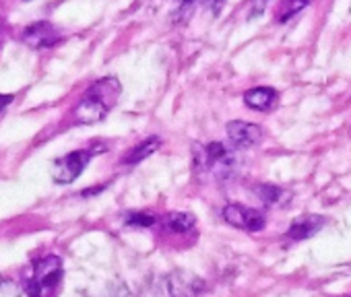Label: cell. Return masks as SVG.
I'll return each mask as SVG.
<instances>
[{
	"label": "cell",
	"instance_id": "1",
	"mask_svg": "<svg viewBox=\"0 0 351 297\" xmlns=\"http://www.w3.org/2000/svg\"><path fill=\"white\" fill-rule=\"evenodd\" d=\"M122 93L120 81L114 77L99 79L93 83L87 93L81 97V101L75 107V122L77 124H95L106 118V114L116 105L118 97Z\"/></svg>",
	"mask_w": 351,
	"mask_h": 297
},
{
	"label": "cell",
	"instance_id": "2",
	"mask_svg": "<svg viewBox=\"0 0 351 297\" xmlns=\"http://www.w3.org/2000/svg\"><path fill=\"white\" fill-rule=\"evenodd\" d=\"M64 266L62 258L58 256H44L34 262L32 274L25 281L27 297H56L58 289L62 287Z\"/></svg>",
	"mask_w": 351,
	"mask_h": 297
},
{
	"label": "cell",
	"instance_id": "3",
	"mask_svg": "<svg viewBox=\"0 0 351 297\" xmlns=\"http://www.w3.org/2000/svg\"><path fill=\"white\" fill-rule=\"evenodd\" d=\"M195 155H197V166L209 170L217 180H230L238 172V157L221 142H211L201 148L197 146Z\"/></svg>",
	"mask_w": 351,
	"mask_h": 297
},
{
	"label": "cell",
	"instance_id": "4",
	"mask_svg": "<svg viewBox=\"0 0 351 297\" xmlns=\"http://www.w3.org/2000/svg\"><path fill=\"white\" fill-rule=\"evenodd\" d=\"M95 155V151H89V148H81V151H73L60 159L54 162L52 166V178L56 184H71L75 182L83 170L87 168V164L91 162V157Z\"/></svg>",
	"mask_w": 351,
	"mask_h": 297
},
{
	"label": "cell",
	"instance_id": "5",
	"mask_svg": "<svg viewBox=\"0 0 351 297\" xmlns=\"http://www.w3.org/2000/svg\"><path fill=\"white\" fill-rule=\"evenodd\" d=\"M21 40L32 50H48V48H54L62 40V34H60V29L54 23L38 21V23H32L29 27L23 29Z\"/></svg>",
	"mask_w": 351,
	"mask_h": 297
},
{
	"label": "cell",
	"instance_id": "6",
	"mask_svg": "<svg viewBox=\"0 0 351 297\" xmlns=\"http://www.w3.org/2000/svg\"><path fill=\"white\" fill-rule=\"evenodd\" d=\"M223 219L238 227V229H246V231H261L267 225V217L256 211V209H248L244 205H228L223 209Z\"/></svg>",
	"mask_w": 351,
	"mask_h": 297
},
{
	"label": "cell",
	"instance_id": "7",
	"mask_svg": "<svg viewBox=\"0 0 351 297\" xmlns=\"http://www.w3.org/2000/svg\"><path fill=\"white\" fill-rule=\"evenodd\" d=\"M165 287H167L169 297H199L201 291L205 289V283L193 272L176 270L167 276Z\"/></svg>",
	"mask_w": 351,
	"mask_h": 297
},
{
	"label": "cell",
	"instance_id": "8",
	"mask_svg": "<svg viewBox=\"0 0 351 297\" xmlns=\"http://www.w3.org/2000/svg\"><path fill=\"white\" fill-rule=\"evenodd\" d=\"M226 132L236 148H250V146L258 144L265 136V132L258 124H250V122H242V120L230 122L226 126Z\"/></svg>",
	"mask_w": 351,
	"mask_h": 297
},
{
	"label": "cell",
	"instance_id": "9",
	"mask_svg": "<svg viewBox=\"0 0 351 297\" xmlns=\"http://www.w3.org/2000/svg\"><path fill=\"white\" fill-rule=\"evenodd\" d=\"M326 219L320 215H302L300 219H295L287 231V235L291 240H308L312 235H316L322 227H324Z\"/></svg>",
	"mask_w": 351,
	"mask_h": 297
},
{
	"label": "cell",
	"instance_id": "10",
	"mask_svg": "<svg viewBox=\"0 0 351 297\" xmlns=\"http://www.w3.org/2000/svg\"><path fill=\"white\" fill-rule=\"evenodd\" d=\"M244 103L252 109L267 112L277 103V91L271 87H256L244 93Z\"/></svg>",
	"mask_w": 351,
	"mask_h": 297
},
{
	"label": "cell",
	"instance_id": "11",
	"mask_svg": "<svg viewBox=\"0 0 351 297\" xmlns=\"http://www.w3.org/2000/svg\"><path fill=\"white\" fill-rule=\"evenodd\" d=\"M159 144H161V140L157 138V136H153V138H147L145 142H141L138 146H134L132 151L124 157V164L126 166H134V164H138V162H143L145 157H149V155H153L157 148H159Z\"/></svg>",
	"mask_w": 351,
	"mask_h": 297
},
{
	"label": "cell",
	"instance_id": "12",
	"mask_svg": "<svg viewBox=\"0 0 351 297\" xmlns=\"http://www.w3.org/2000/svg\"><path fill=\"white\" fill-rule=\"evenodd\" d=\"M254 192H256L258 198H261L265 205H269V207L283 205V203H287V196H289V192H285V190L279 188V186H271V184H258V186L254 188Z\"/></svg>",
	"mask_w": 351,
	"mask_h": 297
},
{
	"label": "cell",
	"instance_id": "13",
	"mask_svg": "<svg viewBox=\"0 0 351 297\" xmlns=\"http://www.w3.org/2000/svg\"><path fill=\"white\" fill-rule=\"evenodd\" d=\"M197 219L191 213H169L165 217V227L173 233H186L195 227Z\"/></svg>",
	"mask_w": 351,
	"mask_h": 297
},
{
	"label": "cell",
	"instance_id": "14",
	"mask_svg": "<svg viewBox=\"0 0 351 297\" xmlns=\"http://www.w3.org/2000/svg\"><path fill=\"white\" fill-rule=\"evenodd\" d=\"M308 5V0H283L279 11H277V21H287L295 13H300Z\"/></svg>",
	"mask_w": 351,
	"mask_h": 297
},
{
	"label": "cell",
	"instance_id": "15",
	"mask_svg": "<svg viewBox=\"0 0 351 297\" xmlns=\"http://www.w3.org/2000/svg\"><path fill=\"white\" fill-rule=\"evenodd\" d=\"M155 215L153 213H126L124 223L130 227H151L155 225Z\"/></svg>",
	"mask_w": 351,
	"mask_h": 297
},
{
	"label": "cell",
	"instance_id": "16",
	"mask_svg": "<svg viewBox=\"0 0 351 297\" xmlns=\"http://www.w3.org/2000/svg\"><path fill=\"white\" fill-rule=\"evenodd\" d=\"M223 5V0H184V7L186 9H197V7H205V9H211L213 13H219Z\"/></svg>",
	"mask_w": 351,
	"mask_h": 297
},
{
	"label": "cell",
	"instance_id": "17",
	"mask_svg": "<svg viewBox=\"0 0 351 297\" xmlns=\"http://www.w3.org/2000/svg\"><path fill=\"white\" fill-rule=\"evenodd\" d=\"M13 99H15L13 95H5V93H0V112H3V109H5V107L11 103V101H13Z\"/></svg>",
	"mask_w": 351,
	"mask_h": 297
},
{
	"label": "cell",
	"instance_id": "18",
	"mask_svg": "<svg viewBox=\"0 0 351 297\" xmlns=\"http://www.w3.org/2000/svg\"><path fill=\"white\" fill-rule=\"evenodd\" d=\"M7 34H9V25H7V21H5V19H0V44L5 42Z\"/></svg>",
	"mask_w": 351,
	"mask_h": 297
}]
</instances>
